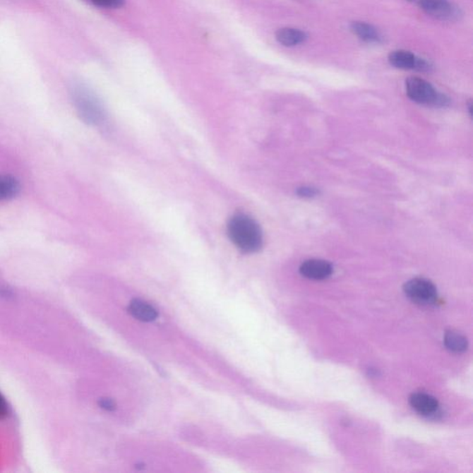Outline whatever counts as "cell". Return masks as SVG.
I'll list each match as a JSON object with an SVG mask.
<instances>
[{"instance_id": "cell-1", "label": "cell", "mask_w": 473, "mask_h": 473, "mask_svg": "<svg viewBox=\"0 0 473 473\" xmlns=\"http://www.w3.org/2000/svg\"><path fill=\"white\" fill-rule=\"evenodd\" d=\"M227 234L233 244L245 253H256L263 247V232L249 215H235L227 224Z\"/></svg>"}, {"instance_id": "cell-2", "label": "cell", "mask_w": 473, "mask_h": 473, "mask_svg": "<svg viewBox=\"0 0 473 473\" xmlns=\"http://www.w3.org/2000/svg\"><path fill=\"white\" fill-rule=\"evenodd\" d=\"M71 97L78 114L86 124L97 125L104 121V110L101 102L85 85H74L71 88Z\"/></svg>"}, {"instance_id": "cell-3", "label": "cell", "mask_w": 473, "mask_h": 473, "mask_svg": "<svg viewBox=\"0 0 473 473\" xmlns=\"http://www.w3.org/2000/svg\"><path fill=\"white\" fill-rule=\"evenodd\" d=\"M406 91L409 100L415 103L433 107H447L449 98L437 92L430 83L418 77H409L406 80Z\"/></svg>"}, {"instance_id": "cell-4", "label": "cell", "mask_w": 473, "mask_h": 473, "mask_svg": "<svg viewBox=\"0 0 473 473\" xmlns=\"http://www.w3.org/2000/svg\"><path fill=\"white\" fill-rule=\"evenodd\" d=\"M407 297L420 305L435 304L437 301V289L430 280L424 278H413L403 287Z\"/></svg>"}, {"instance_id": "cell-5", "label": "cell", "mask_w": 473, "mask_h": 473, "mask_svg": "<svg viewBox=\"0 0 473 473\" xmlns=\"http://www.w3.org/2000/svg\"><path fill=\"white\" fill-rule=\"evenodd\" d=\"M436 19L451 20L459 17V11L448 0H408Z\"/></svg>"}, {"instance_id": "cell-6", "label": "cell", "mask_w": 473, "mask_h": 473, "mask_svg": "<svg viewBox=\"0 0 473 473\" xmlns=\"http://www.w3.org/2000/svg\"><path fill=\"white\" fill-rule=\"evenodd\" d=\"M388 61L392 66L401 70L424 71L426 68V61L418 58L414 54L406 50H396L389 54Z\"/></svg>"}, {"instance_id": "cell-7", "label": "cell", "mask_w": 473, "mask_h": 473, "mask_svg": "<svg viewBox=\"0 0 473 473\" xmlns=\"http://www.w3.org/2000/svg\"><path fill=\"white\" fill-rule=\"evenodd\" d=\"M299 273L309 280H324L333 273V266L325 260H307L299 266Z\"/></svg>"}, {"instance_id": "cell-8", "label": "cell", "mask_w": 473, "mask_h": 473, "mask_svg": "<svg viewBox=\"0 0 473 473\" xmlns=\"http://www.w3.org/2000/svg\"><path fill=\"white\" fill-rule=\"evenodd\" d=\"M409 404L414 411L427 417L436 415L439 409L438 401L436 397L426 393L412 394L409 397Z\"/></svg>"}, {"instance_id": "cell-9", "label": "cell", "mask_w": 473, "mask_h": 473, "mask_svg": "<svg viewBox=\"0 0 473 473\" xmlns=\"http://www.w3.org/2000/svg\"><path fill=\"white\" fill-rule=\"evenodd\" d=\"M128 313L134 318L142 322H152L157 318L158 313L152 305L140 301V299H133L131 301L128 307Z\"/></svg>"}, {"instance_id": "cell-10", "label": "cell", "mask_w": 473, "mask_h": 473, "mask_svg": "<svg viewBox=\"0 0 473 473\" xmlns=\"http://www.w3.org/2000/svg\"><path fill=\"white\" fill-rule=\"evenodd\" d=\"M278 43L285 47H294L306 41L307 35L299 29L282 28L275 34Z\"/></svg>"}, {"instance_id": "cell-11", "label": "cell", "mask_w": 473, "mask_h": 473, "mask_svg": "<svg viewBox=\"0 0 473 473\" xmlns=\"http://www.w3.org/2000/svg\"><path fill=\"white\" fill-rule=\"evenodd\" d=\"M352 30L355 35L368 43H380L382 42V35L377 31L376 27L364 22L352 23Z\"/></svg>"}, {"instance_id": "cell-12", "label": "cell", "mask_w": 473, "mask_h": 473, "mask_svg": "<svg viewBox=\"0 0 473 473\" xmlns=\"http://www.w3.org/2000/svg\"><path fill=\"white\" fill-rule=\"evenodd\" d=\"M20 185L14 176L0 175V200L14 198L20 193Z\"/></svg>"}, {"instance_id": "cell-13", "label": "cell", "mask_w": 473, "mask_h": 473, "mask_svg": "<svg viewBox=\"0 0 473 473\" xmlns=\"http://www.w3.org/2000/svg\"><path fill=\"white\" fill-rule=\"evenodd\" d=\"M445 346L452 352L461 353L468 349V340L457 332L449 331L445 335Z\"/></svg>"}, {"instance_id": "cell-14", "label": "cell", "mask_w": 473, "mask_h": 473, "mask_svg": "<svg viewBox=\"0 0 473 473\" xmlns=\"http://www.w3.org/2000/svg\"><path fill=\"white\" fill-rule=\"evenodd\" d=\"M95 7L103 8H118L125 4V0H90Z\"/></svg>"}, {"instance_id": "cell-15", "label": "cell", "mask_w": 473, "mask_h": 473, "mask_svg": "<svg viewBox=\"0 0 473 473\" xmlns=\"http://www.w3.org/2000/svg\"><path fill=\"white\" fill-rule=\"evenodd\" d=\"M318 193L319 191L313 187L304 186L299 188L297 190L298 196L302 197V198H313V197L318 196Z\"/></svg>"}, {"instance_id": "cell-16", "label": "cell", "mask_w": 473, "mask_h": 473, "mask_svg": "<svg viewBox=\"0 0 473 473\" xmlns=\"http://www.w3.org/2000/svg\"><path fill=\"white\" fill-rule=\"evenodd\" d=\"M100 406L107 412H114L116 409V402L112 399H101Z\"/></svg>"}, {"instance_id": "cell-17", "label": "cell", "mask_w": 473, "mask_h": 473, "mask_svg": "<svg viewBox=\"0 0 473 473\" xmlns=\"http://www.w3.org/2000/svg\"><path fill=\"white\" fill-rule=\"evenodd\" d=\"M8 414V406L7 401L4 399V397L0 394V420L7 417Z\"/></svg>"}]
</instances>
